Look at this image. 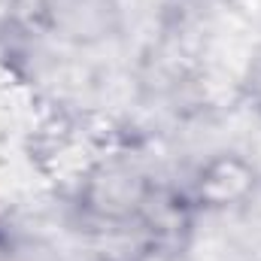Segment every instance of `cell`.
<instances>
[{"label": "cell", "mask_w": 261, "mask_h": 261, "mask_svg": "<svg viewBox=\"0 0 261 261\" xmlns=\"http://www.w3.org/2000/svg\"><path fill=\"white\" fill-rule=\"evenodd\" d=\"M152 200L155 192L149 176L122 158L94 164L79 186V206L103 225H128L143 219Z\"/></svg>", "instance_id": "6da1fadb"}, {"label": "cell", "mask_w": 261, "mask_h": 261, "mask_svg": "<svg viewBox=\"0 0 261 261\" xmlns=\"http://www.w3.org/2000/svg\"><path fill=\"white\" fill-rule=\"evenodd\" d=\"M40 28L73 49H91L116 40L125 28L122 0H37Z\"/></svg>", "instance_id": "7a4b0ae2"}, {"label": "cell", "mask_w": 261, "mask_h": 261, "mask_svg": "<svg viewBox=\"0 0 261 261\" xmlns=\"http://www.w3.org/2000/svg\"><path fill=\"white\" fill-rule=\"evenodd\" d=\"M261 189V170L240 152H216L197 164L189 182V200L203 213L243 210Z\"/></svg>", "instance_id": "3957f363"}]
</instances>
